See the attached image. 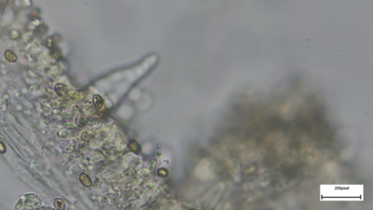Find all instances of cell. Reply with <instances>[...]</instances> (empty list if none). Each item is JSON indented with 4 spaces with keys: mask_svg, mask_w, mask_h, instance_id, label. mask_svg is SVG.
<instances>
[{
    "mask_svg": "<svg viewBox=\"0 0 373 210\" xmlns=\"http://www.w3.org/2000/svg\"><path fill=\"white\" fill-rule=\"evenodd\" d=\"M93 102L94 104L95 108L99 109L102 107L103 104H104V99L100 95L96 94L93 97Z\"/></svg>",
    "mask_w": 373,
    "mask_h": 210,
    "instance_id": "cell-1",
    "label": "cell"
},
{
    "mask_svg": "<svg viewBox=\"0 0 373 210\" xmlns=\"http://www.w3.org/2000/svg\"><path fill=\"white\" fill-rule=\"evenodd\" d=\"M80 181H81V183H83V185L86 186V187H90V186L91 185V184H92L91 178H90L86 174H84V173L80 174Z\"/></svg>",
    "mask_w": 373,
    "mask_h": 210,
    "instance_id": "cell-2",
    "label": "cell"
},
{
    "mask_svg": "<svg viewBox=\"0 0 373 210\" xmlns=\"http://www.w3.org/2000/svg\"><path fill=\"white\" fill-rule=\"evenodd\" d=\"M76 122H77V124L79 126H80V127H83V126H85V125H86L85 119V117H83V115H80L77 117Z\"/></svg>",
    "mask_w": 373,
    "mask_h": 210,
    "instance_id": "cell-3",
    "label": "cell"
},
{
    "mask_svg": "<svg viewBox=\"0 0 373 210\" xmlns=\"http://www.w3.org/2000/svg\"><path fill=\"white\" fill-rule=\"evenodd\" d=\"M130 147L131 148L132 150H133L134 152H136V153H138V152L140 151V147L138 143H136L135 141H133V142H131L130 144Z\"/></svg>",
    "mask_w": 373,
    "mask_h": 210,
    "instance_id": "cell-4",
    "label": "cell"
}]
</instances>
